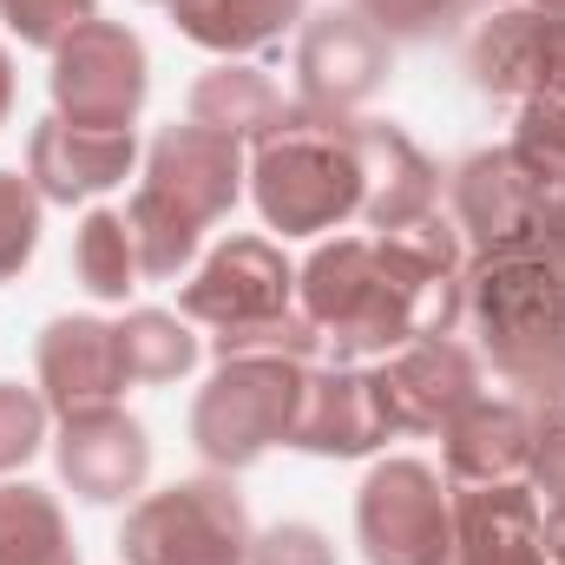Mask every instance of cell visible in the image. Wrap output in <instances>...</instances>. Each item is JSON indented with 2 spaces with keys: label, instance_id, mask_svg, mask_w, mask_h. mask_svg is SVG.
I'll return each mask as SVG.
<instances>
[{
  "label": "cell",
  "instance_id": "6da1fadb",
  "mask_svg": "<svg viewBox=\"0 0 565 565\" xmlns=\"http://www.w3.org/2000/svg\"><path fill=\"white\" fill-rule=\"evenodd\" d=\"M296 309L342 362L395 355L422 335H454L460 270L427 264L395 237H335L296 270Z\"/></svg>",
  "mask_w": 565,
  "mask_h": 565
},
{
  "label": "cell",
  "instance_id": "7a4b0ae2",
  "mask_svg": "<svg viewBox=\"0 0 565 565\" xmlns=\"http://www.w3.org/2000/svg\"><path fill=\"white\" fill-rule=\"evenodd\" d=\"M244 145L224 139V132H204V126H164L151 151H145V178L126 204V224H132V244H139L145 282H178L198 250H204V231L224 224L244 198Z\"/></svg>",
  "mask_w": 565,
  "mask_h": 565
},
{
  "label": "cell",
  "instance_id": "3957f363",
  "mask_svg": "<svg viewBox=\"0 0 565 565\" xmlns=\"http://www.w3.org/2000/svg\"><path fill=\"white\" fill-rule=\"evenodd\" d=\"M480 362L513 388L565 395V264L546 250H493L460 282Z\"/></svg>",
  "mask_w": 565,
  "mask_h": 565
},
{
  "label": "cell",
  "instance_id": "277c9868",
  "mask_svg": "<svg viewBox=\"0 0 565 565\" xmlns=\"http://www.w3.org/2000/svg\"><path fill=\"white\" fill-rule=\"evenodd\" d=\"M178 316L211 329V355H296V362H309L322 349L309 316L296 309V270L270 237H224L178 289Z\"/></svg>",
  "mask_w": 565,
  "mask_h": 565
},
{
  "label": "cell",
  "instance_id": "5b68a950",
  "mask_svg": "<svg viewBox=\"0 0 565 565\" xmlns=\"http://www.w3.org/2000/svg\"><path fill=\"white\" fill-rule=\"evenodd\" d=\"M250 198L264 224L282 237H322L362 217L369 178H362L355 119H322V113L289 106L282 132H270L250 158Z\"/></svg>",
  "mask_w": 565,
  "mask_h": 565
},
{
  "label": "cell",
  "instance_id": "8992f818",
  "mask_svg": "<svg viewBox=\"0 0 565 565\" xmlns=\"http://www.w3.org/2000/svg\"><path fill=\"white\" fill-rule=\"evenodd\" d=\"M467 73L487 99L513 113V151L546 178H565V20L540 7H507L473 26Z\"/></svg>",
  "mask_w": 565,
  "mask_h": 565
},
{
  "label": "cell",
  "instance_id": "52a82bcc",
  "mask_svg": "<svg viewBox=\"0 0 565 565\" xmlns=\"http://www.w3.org/2000/svg\"><path fill=\"white\" fill-rule=\"evenodd\" d=\"M309 362L296 355H217L211 382L191 402V447L217 473L257 467L270 447H289Z\"/></svg>",
  "mask_w": 565,
  "mask_h": 565
},
{
  "label": "cell",
  "instance_id": "ba28073f",
  "mask_svg": "<svg viewBox=\"0 0 565 565\" xmlns=\"http://www.w3.org/2000/svg\"><path fill=\"white\" fill-rule=\"evenodd\" d=\"M250 513L231 473H198L178 487L139 493L126 526H119V559L126 565H244L250 559Z\"/></svg>",
  "mask_w": 565,
  "mask_h": 565
},
{
  "label": "cell",
  "instance_id": "9c48e42d",
  "mask_svg": "<svg viewBox=\"0 0 565 565\" xmlns=\"http://www.w3.org/2000/svg\"><path fill=\"white\" fill-rule=\"evenodd\" d=\"M355 546L369 565H454V493L427 460H375L355 493Z\"/></svg>",
  "mask_w": 565,
  "mask_h": 565
},
{
  "label": "cell",
  "instance_id": "30bf717a",
  "mask_svg": "<svg viewBox=\"0 0 565 565\" xmlns=\"http://www.w3.org/2000/svg\"><path fill=\"white\" fill-rule=\"evenodd\" d=\"M565 204V178H546L526 151H480L454 171V231L473 237L480 257L493 250H546Z\"/></svg>",
  "mask_w": 565,
  "mask_h": 565
},
{
  "label": "cell",
  "instance_id": "8fae6325",
  "mask_svg": "<svg viewBox=\"0 0 565 565\" xmlns=\"http://www.w3.org/2000/svg\"><path fill=\"white\" fill-rule=\"evenodd\" d=\"M46 93H53V119H66V126H86V132H132L139 113H145V93H151L145 40L132 26H119V20L79 26L73 40L53 46Z\"/></svg>",
  "mask_w": 565,
  "mask_h": 565
},
{
  "label": "cell",
  "instance_id": "7c38bea8",
  "mask_svg": "<svg viewBox=\"0 0 565 565\" xmlns=\"http://www.w3.org/2000/svg\"><path fill=\"white\" fill-rule=\"evenodd\" d=\"M395 73V40L355 13V7H322L296 33V106L322 119H362V106L388 86Z\"/></svg>",
  "mask_w": 565,
  "mask_h": 565
},
{
  "label": "cell",
  "instance_id": "4fadbf2b",
  "mask_svg": "<svg viewBox=\"0 0 565 565\" xmlns=\"http://www.w3.org/2000/svg\"><path fill=\"white\" fill-rule=\"evenodd\" d=\"M395 434H440L460 408H473L487 395V362L480 349H467L460 335H422L408 349H395L375 369Z\"/></svg>",
  "mask_w": 565,
  "mask_h": 565
},
{
  "label": "cell",
  "instance_id": "5bb4252c",
  "mask_svg": "<svg viewBox=\"0 0 565 565\" xmlns=\"http://www.w3.org/2000/svg\"><path fill=\"white\" fill-rule=\"evenodd\" d=\"M53 460H60V480L79 500L119 507V500H139L145 480H151V434L119 402L113 408H86V415H60Z\"/></svg>",
  "mask_w": 565,
  "mask_h": 565
},
{
  "label": "cell",
  "instance_id": "9a60e30c",
  "mask_svg": "<svg viewBox=\"0 0 565 565\" xmlns=\"http://www.w3.org/2000/svg\"><path fill=\"white\" fill-rule=\"evenodd\" d=\"M33 388L46 395L53 415H86L113 408L132 382L119 362V329L106 316H53L33 342Z\"/></svg>",
  "mask_w": 565,
  "mask_h": 565
},
{
  "label": "cell",
  "instance_id": "2e32d148",
  "mask_svg": "<svg viewBox=\"0 0 565 565\" xmlns=\"http://www.w3.org/2000/svg\"><path fill=\"white\" fill-rule=\"evenodd\" d=\"M388 440H395V415H388L375 369H309L289 447L322 454V460H362Z\"/></svg>",
  "mask_w": 565,
  "mask_h": 565
},
{
  "label": "cell",
  "instance_id": "e0dca14e",
  "mask_svg": "<svg viewBox=\"0 0 565 565\" xmlns=\"http://www.w3.org/2000/svg\"><path fill=\"white\" fill-rule=\"evenodd\" d=\"M139 164L132 132H86L66 119H40L26 139V178L40 184L46 204H93L106 191H119Z\"/></svg>",
  "mask_w": 565,
  "mask_h": 565
},
{
  "label": "cell",
  "instance_id": "ac0fdd59",
  "mask_svg": "<svg viewBox=\"0 0 565 565\" xmlns=\"http://www.w3.org/2000/svg\"><path fill=\"white\" fill-rule=\"evenodd\" d=\"M454 565H553L546 520L526 480L454 493Z\"/></svg>",
  "mask_w": 565,
  "mask_h": 565
},
{
  "label": "cell",
  "instance_id": "d6986e66",
  "mask_svg": "<svg viewBox=\"0 0 565 565\" xmlns=\"http://www.w3.org/2000/svg\"><path fill=\"white\" fill-rule=\"evenodd\" d=\"M440 440H447V480L454 487H507V480H526V467H533L540 415L526 402L480 395L473 408H460L440 427Z\"/></svg>",
  "mask_w": 565,
  "mask_h": 565
},
{
  "label": "cell",
  "instance_id": "ffe728a7",
  "mask_svg": "<svg viewBox=\"0 0 565 565\" xmlns=\"http://www.w3.org/2000/svg\"><path fill=\"white\" fill-rule=\"evenodd\" d=\"M355 145H362V178H369L362 217L375 231H395V224H415L427 211H440V171L427 164V151L402 126L355 119Z\"/></svg>",
  "mask_w": 565,
  "mask_h": 565
},
{
  "label": "cell",
  "instance_id": "44dd1931",
  "mask_svg": "<svg viewBox=\"0 0 565 565\" xmlns=\"http://www.w3.org/2000/svg\"><path fill=\"white\" fill-rule=\"evenodd\" d=\"M164 13L178 20V33L217 60H250L270 53L289 33H302L309 0H164Z\"/></svg>",
  "mask_w": 565,
  "mask_h": 565
},
{
  "label": "cell",
  "instance_id": "7402d4cb",
  "mask_svg": "<svg viewBox=\"0 0 565 565\" xmlns=\"http://www.w3.org/2000/svg\"><path fill=\"white\" fill-rule=\"evenodd\" d=\"M289 99L277 93L270 73H257L250 60H217L198 86H191V126L224 132L237 145H264L270 132H282Z\"/></svg>",
  "mask_w": 565,
  "mask_h": 565
},
{
  "label": "cell",
  "instance_id": "603a6c76",
  "mask_svg": "<svg viewBox=\"0 0 565 565\" xmlns=\"http://www.w3.org/2000/svg\"><path fill=\"white\" fill-rule=\"evenodd\" d=\"M0 565H79L66 507L33 480H0Z\"/></svg>",
  "mask_w": 565,
  "mask_h": 565
},
{
  "label": "cell",
  "instance_id": "cb8c5ba5",
  "mask_svg": "<svg viewBox=\"0 0 565 565\" xmlns=\"http://www.w3.org/2000/svg\"><path fill=\"white\" fill-rule=\"evenodd\" d=\"M119 329V362H126V382L132 388H164V382H184L204 355V335L198 322L171 316V309H132L113 322Z\"/></svg>",
  "mask_w": 565,
  "mask_h": 565
},
{
  "label": "cell",
  "instance_id": "d4e9b609",
  "mask_svg": "<svg viewBox=\"0 0 565 565\" xmlns=\"http://www.w3.org/2000/svg\"><path fill=\"white\" fill-rule=\"evenodd\" d=\"M73 277L86 282V296H99V302H126V296L145 282V264H139V244H132L126 211L93 204V211L79 217V237H73Z\"/></svg>",
  "mask_w": 565,
  "mask_h": 565
},
{
  "label": "cell",
  "instance_id": "484cf974",
  "mask_svg": "<svg viewBox=\"0 0 565 565\" xmlns=\"http://www.w3.org/2000/svg\"><path fill=\"white\" fill-rule=\"evenodd\" d=\"M526 487H533V500H540L553 565H565V402L553 408V415H540V440H533Z\"/></svg>",
  "mask_w": 565,
  "mask_h": 565
},
{
  "label": "cell",
  "instance_id": "4316f807",
  "mask_svg": "<svg viewBox=\"0 0 565 565\" xmlns=\"http://www.w3.org/2000/svg\"><path fill=\"white\" fill-rule=\"evenodd\" d=\"M40 217H46V198L26 171H0V282H13L33 250H40Z\"/></svg>",
  "mask_w": 565,
  "mask_h": 565
},
{
  "label": "cell",
  "instance_id": "83f0119b",
  "mask_svg": "<svg viewBox=\"0 0 565 565\" xmlns=\"http://www.w3.org/2000/svg\"><path fill=\"white\" fill-rule=\"evenodd\" d=\"M53 440V408L40 388H20V382H0V480L20 473L40 447Z\"/></svg>",
  "mask_w": 565,
  "mask_h": 565
},
{
  "label": "cell",
  "instance_id": "f1b7e54d",
  "mask_svg": "<svg viewBox=\"0 0 565 565\" xmlns=\"http://www.w3.org/2000/svg\"><path fill=\"white\" fill-rule=\"evenodd\" d=\"M93 20H99V0H0V26L40 53H53L60 40H73Z\"/></svg>",
  "mask_w": 565,
  "mask_h": 565
},
{
  "label": "cell",
  "instance_id": "f546056e",
  "mask_svg": "<svg viewBox=\"0 0 565 565\" xmlns=\"http://www.w3.org/2000/svg\"><path fill=\"white\" fill-rule=\"evenodd\" d=\"M355 13H369L388 40H427V33H447L473 0H342Z\"/></svg>",
  "mask_w": 565,
  "mask_h": 565
},
{
  "label": "cell",
  "instance_id": "4dcf8cb0",
  "mask_svg": "<svg viewBox=\"0 0 565 565\" xmlns=\"http://www.w3.org/2000/svg\"><path fill=\"white\" fill-rule=\"evenodd\" d=\"M244 565H335V546L309 520H277V526H264L250 540V559Z\"/></svg>",
  "mask_w": 565,
  "mask_h": 565
},
{
  "label": "cell",
  "instance_id": "1f68e13d",
  "mask_svg": "<svg viewBox=\"0 0 565 565\" xmlns=\"http://www.w3.org/2000/svg\"><path fill=\"white\" fill-rule=\"evenodd\" d=\"M7 113H13V53L0 46V126H7Z\"/></svg>",
  "mask_w": 565,
  "mask_h": 565
},
{
  "label": "cell",
  "instance_id": "d6a6232c",
  "mask_svg": "<svg viewBox=\"0 0 565 565\" xmlns=\"http://www.w3.org/2000/svg\"><path fill=\"white\" fill-rule=\"evenodd\" d=\"M520 7H540V13H559L565 20V0H520Z\"/></svg>",
  "mask_w": 565,
  "mask_h": 565
},
{
  "label": "cell",
  "instance_id": "836d02e7",
  "mask_svg": "<svg viewBox=\"0 0 565 565\" xmlns=\"http://www.w3.org/2000/svg\"><path fill=\"white\" fill-rule=\"evenodd\" d=\"M139 7H145V0H139Z\"/></svg>",
  "mask_w": 565,
  "mask_h": 565
}]
</instances>
